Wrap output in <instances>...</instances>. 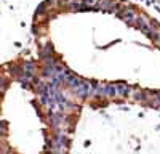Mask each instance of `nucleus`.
Masks as SVG:
<instances>
[{
    "label": "nucleus",
    "mask_w": 160,
    "mask_h": 154,
    "mask_svg": "<svg viewBox=\"0 0 160 154\" xmlns=\"http://www.w3.org/2000/svg\"><path fill=\"white\" fill-rule=\"evenodd\" d=\"M117 87V95H122V96H127L128 93H130V90H128V87L127 85H123V84H118V85H115Z\"/></svg>",
    "instance_id": "obj_3"
},
{
    "label": "nucleus",
    "mask_w": 160,
    "mask_h": 154,
    "mask_svg": "<svg viewBox=\"0 0 160 154\" xmlns=\"http://www.w3.org/2000/svg\"><path fill=\"white\" fill-rule=\"evenodd\" d=\"M120 16H122L125 21H128L130 24L136 23V19H138V16H136V15H135V13H133L131 10H123V11H122V15H120Z\"/></svg>",
    "instance_id": "obj_2"
},
{
    "label": "nucleus",
    "mask_w": 160,
    "mask_h": 154,
    "mask_svg": "<svg viewBox=\"0 0 160 154\" xmlns=\"http://www.w3.org/2000/svg\"><path fill=\"white\" fill-rule=\"evenodd\" d=\"M74 90H75V95L82 96V98H88V96L93 95V92H95V90H93V85L87 80H82Z\"/></svg>",
    "instance_id": "obj_1"
}]
</instances>
